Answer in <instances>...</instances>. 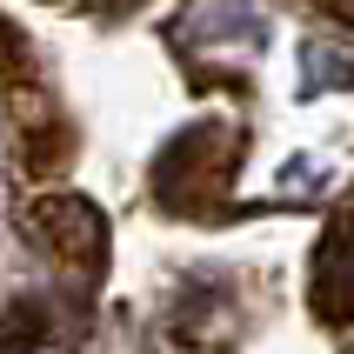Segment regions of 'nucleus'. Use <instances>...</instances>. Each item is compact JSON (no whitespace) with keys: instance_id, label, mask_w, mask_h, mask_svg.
I'll return each instance as SVG.
<instances>
[{"instance_id":"nucleus-1","label":"nucleus","mask_w":354,"mask_h":354,"mask_svg":"<svg viewBox=\"0 0 354 354\" xmlns=\"http://www.w3.org/2000/svg\"><path fill=\"white\" fill-rule=\"evenodd\" d=\"M234 167H241V134L221 127V120H201L187 134H174L154 160V201L167 214H221L227 207V187H234Z\"/></svg>"},{"instance_id":"nucleus-2","label":"nucleus","mask_w":354,"mask_h":354,"mask_svg":"<svg viewBox=\"0 0 354 354\" xmlns=\"http://www.w3.org/2000/svg\"><path fill=\"white\" fill-rule=\"evenodd\" d=\"M27 227H34V241L47 248V254L67 268L74 281H100V268H107V214H100L94 201L80 194H47L27 207Z\"/></svg>"},{"instance_id":"nucleus-3","label":"nucleus","mask_w":354,"mask_h":354,"mask_svg":"<svg viewBox=\"0 0 354 354\" xmlns=\"http://www.w3.org/2000/svg\"><path fill=\"white\" fill-rule=\"evenodd\" d=\"M308 308L321 328H354V214H341L315 248V281H308Z\"/></svg>"},{"instance_id":"nucleus-4","label":"nucleus","mask_w":354,"mask_h":354,"mask_svg":"<svg viewBox=\"0 0 354 354\" xmlns=\"http://www.w3.org/2000/svg\"><path fill=\"white\" fill-rule=\"evenodd\" d=\"M34 328H47V321H40V308L34 301H14V308H7V321H0V354H27L34 348Z\"/></svg>"},{"instance_id":"nucleus-5","label":"nucleus","mask_w":354,"mask_h":354,"mask_svg":"<svg viewBox=\"0 0 354 354\" xmlns=\"http://www.w3.org/2000/svg\"><path fill=\"white\" fill-rule=\"evenodd\" d=\"M321 14L341 20V27H354V0H321Z\"/></svg>"}]
</instances>
